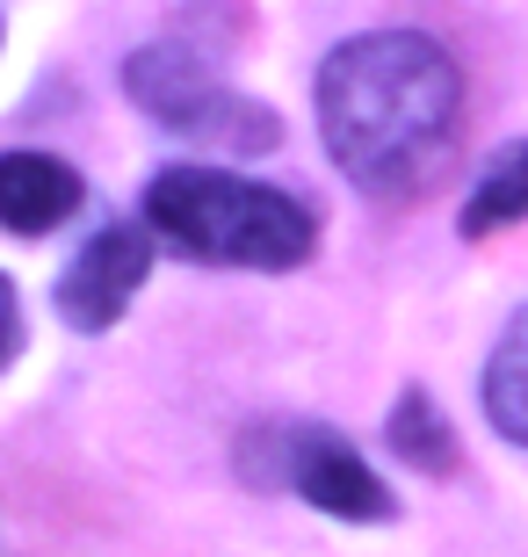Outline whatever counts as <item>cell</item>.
<instances>
[{
  "label": "cell",
  "instance_id": "obj_10",
  "mask_svg": "<svg viewBox=\"0 0 528 557\" xmlns=\"http://www.w3.org/2000/svg\"><path fill=\"white\" fill-rule=\"evenodd\" d=\"M8 348H15V289L0 275V362H8Z\"/></svg>",
  "mask_w": 528,
  "mask_h": 557
},
{
  "label": "cell",
  "instance_id": "obj_7",
  "mask_svg": "<svg viewBox=\"0 0 528 557\" xmlns=\"http://www.w3.org/2000/svg\"><path fill=\"white\" fill-rule=\"evenodd\" d=\"M514 218H528V138L500 145L486 160V174L470 182L464 196V239H486V232L514 225Z\"/></svg>",
  "mask_w": 528,
  "mask_h": 557
},
{
  "label": "cell",
  "instance_id": "obj_4",
  "mask_svg": "<svg viewBox=\"0 0 528 557\" xmlns=\"http://www.w3.org/2000/svg\"><path fill=\"white\" fill-rule=\"evenodd\" d=\"M145 275H152V232L145 225H102L81 253H73V269L59 275L65 326L109 333L123 311H131V297L145 289Z\"/></svg>",
  "mask_w": 528,
  "mask_h": 557
},
{
  "label": "cell",
  "instance_id": "obj_6",
  "mask_svg": "<svg viewBox=\"0 0 528 557\" xmlns=\"http://www.w3.org/2000/svg\"><path fill=\"white\" fill-rule=\"evenodd\" d=\"M81 210V174L51 152H0V225L37 239Z\"/></svg>",
  "mask_w": 528,
  "mask_h": 557
},
{
  "label": "cell",
  "instance_id": "obj_2",
  "mask_svg": "<svg viewBox=\"0 0 528 557\" xmlns=\"http://www.w3.org/2000/svg\"><path fill=\"white\" fill-rule=\"evenodd\" d=\"M145 225L188 261L218 269H297L311 253V210L297 196L218 166H167L145 188Z\"/></svg>",
  "mask_w": 528,
  "mask_h": 557
},
{
  "label": "cell",
  "instance_id": "obj_8",
  "mask_svg": "<svg viewBox=\"0 0 528 557\" xmlns=\"http://www.w3.org/2000/svg\"><path fill=\"white\" fill-rule=\"evenodd\" d=\"M486 420L528 449V311H514L486 362Z\"/></svg>",
  "mask_w": 528,
  "mask_h": 557
},
{
  "label": "cell",
  "instance_id": "obj_1",
  "mask_svg": "<svg viewBox=\"0 0 528 557\" xmlns=\"http://www.w3.org/2000/svg\"><path fill=\"white\" fill-rule=\"evenodd\" d=\"M456 59L420 29L347 37L319 65V138L363 188L420 182L456 131Z\"/></svg>",
  "mask_w": 528,
  "mask_h": 557
},
{
  "label": "cell",
  "instance_id": "obj_5",
  "mask_svg": "<svg viewBox=\"0 0 528 557\" xmlns=\"http://www.w3.org/2000/svg\"><path fill=\"white\" fill-rule=\"evenodd\" d=\"M283 463H290V485H297L319 515H333V521H391L384 478L369 471L333 428H290Z\"/></svg>",
  "mask_w": 528,
  "mask_h": 557
},
{
  "label": "cell",
  "instance_id": "obj_9",
  "mask_svg": "<svg viewBox=\"0 0 528 557\" xmlns=\"http://www.w3.org/2000/svg\"><path fill=\"white\" fill-rule=\"evenodd\" d=\"M391 449L406 456V463H420V471H449L456 463V434H449V420L434 413L427 392H406L391 406Z\"/></svg>",
  "mask_w": 528,
  "mask_h": 557
},
{
  "label": "cell",
  "instance_id": "obj_3",
  "mask_svg": "<svg viewBox=\"0 0 528 557\" xmlns=\"http://www.w3.org/2000/svg\"><path fill=\"white\" fill-rule=\"evenodd\" d=\"M123 81H131V95H138V109L152 124L182 131V138L224 145V152H268L275 145V116L261 102L232 95L196 51L152 44V51H138V59L123 65Z\"/></svg>",
  "mask_w": 528,
  "mask_h": 557
}]
</instances>
